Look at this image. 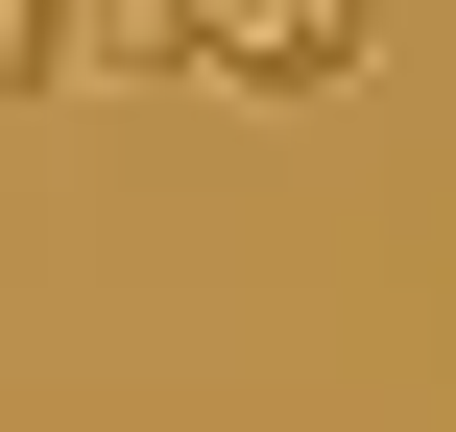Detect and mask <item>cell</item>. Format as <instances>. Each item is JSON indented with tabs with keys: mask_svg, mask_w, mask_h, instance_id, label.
<instances>
[{
	"mask_svg": "<svg viewBox=\"0 0 456 432\" xmlns=\"http://www.w3.org/2000/svg\"><path fill=\"white\" fill-rule=\"evenodd\" d=\"M168 72H216V96H337L361 24H313V0H216V24H168Z\"/></svg>",
	"mask_w": 456,
	"mask_h": 432,
	"instance_id": "6da1fadb",
	"label": "cell"
}]
</instances>
